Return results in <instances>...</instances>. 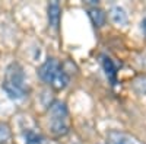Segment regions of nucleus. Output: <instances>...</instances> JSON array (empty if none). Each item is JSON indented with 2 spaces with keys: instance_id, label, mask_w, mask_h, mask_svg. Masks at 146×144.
Returning <instances> with one entry per match:
<instances>
[{
  "instance_id": "5",
  "label": "nucleus",
  "mask_w": 146,
  "mask_h": 144,
  "mask_svg": "<svg viewBox=\"0 0 146 144\" xmlns=\"http://www.w3.org/2000/svg\"><path fill=\"white\" fill-rule=\"evenodd\" d=\"M48 23L53 28H57L60 23V5L57 2H51L48 5Z\"/></svg>"
},
{
  "instance_id": "1",
  "label": "nucleus",
  "mask_w": 146,
  "mask_h": 144,
  "mask_svg": "<svg viewBox=\"0 0 146 144\" xmlns=\"http://www.w3.org/2000/svg\"><path fill=\"white\" fill-rule=\"evenodd\" d=\"M6 85L10 86H16L21 89L23 87V83H25V74H23V68L19 63H12L9 64V67L6 68V74H5V82Z\"/></svg>"
},
{
  "instance_id": "4",
  "label": "nucleus",
  "mask_w": 146,
  "mask_h": 144,
  "mask_svg": "<svg viewBox=\"0 0 146 144\" xmlns=\"http://www.w3.org/2000/svg\"><path fill=\"white\" fill-rule=\"evenodd\" d=\"M102 67H104V71L105 74L108 76L110 82L113 83V85H115V76H117V67L114 64V61L110 57L107 55H102Z\"/></svg>"
},
{
  "instance_id": "2",
  "label": "nucleus",
  "mask_w": 146,
  "mask_h": 144,
  "mask_svg": "<svg viewBox=\"0 0 146 144\" xmlns=\"http://www.w3.org/2000/svg\"><path fill=\"white\" fill-rule=\"evenodd\" d=\"M62 70V67H60V63H58V60L56 58H48L47 61L41 66L40 68V77L45 82V83H50L53 80V77L58 73V71Z\"/></svg>"
},
{
  "instance_id": "15",
  "label": "nucleus",
  "mask_w": 146,
  "mask_h": 144,
  "mask_svg": "<svg viewBox=\"0 0 146 144\" xmlns=\"http://www.w3.org/2000/svg\"><path fill=\"white\" fill-rule=\"evenodd\" d=\"M142 29H143V32H145V35H146V18L142 20Z\"/></svg>"
},
{
  "instance_id": "9",
  "label": "nucleus",
  "mask_w": 146,
  "mask_h": 144,
  "mask_svg": "<svg viewBox=\"0 0 146 144\" xmlns=\"http://www.w3.org/2000/svg\"><path fill=\"white\" fill-rule=\"evenodd\" d=\"M50 85L56 89V90H62L69 85V76L64 73L63 70H60L58 73L53 77V80L50 82Z\"/></svg>"
},
{
  "instance_id": "13",
  "label": "nucleus",
  "mask_w": 146,
  "mask_h": 144,
  "mask_svg": "<svg viewBox=\"0 0 146 144\" xmlns=\"http://www.w3.org/2000/svg\"><path fill=\"white\" fill-rule=\"evenodd\" d=\"M133 87H135V90L140 95H145L146 93V77L145 76H140L137 77L135 82H133Z\"/></svg>"
},
{
  "instance_id": "3",
  "label": "nucleus",
  "mask_w": 146,
  "mask_h": 144,
  "mask_svg": "<svg viewBox=\"0 0 146 144\" xmlns=\"http://www.w3.org/2000/svg\"><path fill=\"white\" fill-rule=\"evenodd\" d=\"M50 115L51 119H66L67 118V108L63 102L56 101L50 106Z\"/></svg>"
},
{
  "instance_id": "10",
  "label": "nucleus",
  "mask_w": 146,
  "mask_h": 144,
  "mask_svg": "<svg viewBox=\"0 0 146 144\" xmlns=\"http://www.w3.org/2000/svg\"><path fill=\"white\" fill-rule=\"evenodd\" d=\"M3 90L7 93V96L10 99H23L25 98V95H27V92H25V89H21V87H16V86H10V85H6V83H3Z\"/></svg>"
},
{
  "instance_id": "12",
  "label": "nucleus",
  "mask_w": 146,
  "mask_h": 144,
  "mask_svg": "<svg viewBox=\"0 0 146 144\" xmlns=\"http://www.w3.org/2000/svg\"><path fill=\"white\" fill-rule=\"evenodd\" d=\"M25 144H47L45 143V138L40 134H36L35 131L32 130H28L25 133Z\"/></svg>"
},
{
  "instance_id": "7",
  "label": "nucleus",
  "mask_w": 146,
  "mask_h": 144,
  "mask_svg": "<svg viewBox=\"0 0 146 144\" xmlns=\"http://www.w3.org/2000/svg\"><path fill=\"white\" fill-rule=\"evenodd\" d=\"M88 13H89V18H91L92 23H94L95 26H98V28H101L104 23H105V20H107L105 12L102 9H100V7H91L88 10Z\"/></svg>"
},
{
  "instance_id": "8",
  "label": "nucleus",
  "mask_w": 146,
  "mask_h": 144,
  "mask_svg": "<svg viewBox=\"0 0 146 144\" xmlns=\"http://www.w3.org/2000/svg\"><path fill=\"white\" fill-rule=\"evenodd\" d=\"M108 144H135L133 140L120 131H111L108 133Z\"/></svg>"
},
{
  "instance_id": "14",
  "label": "nucleus",
  "mask_w": 146,
  "mask_h": 144,
  "mask_svg": "<svg viewBox=\"0 0 146 144\" xmlns=\"http://www.w3.org/2000/svg\"><path fill=\"white\" fill-rule=\"evenodd\" d=\"M10 140V130L6 124H0V144H5Z\"/></svg>"
},
{
  "instance_id": "6",
  "label": "nucleus",
  "mask_w": 146,
  "mask_h": 144,
  "mask_svg": "<svg viewBox=\"0 0 146 144\" xmlns=\"http://www.w3.org/2000/svg\"><path fill=\"white\" fill-rule=\"evenodd\" d=\"M110 18L111 20L115 23V25H126L127 23V13L123 7L120 6H114L111 10H110Z\"/></svg>"
},
{
  "instance_id": "11",
  "label": "nucleus",
  "mask_w": 146,
  "mask_h": 144,
  "mask_svg": "<svg viewBox=\"0 0 146 144\" xmlns=\"http://www.w3.org/2000/svg\"><path fill=\"white\" fill-rule=\"evenodd\" d=\"M51 131L54 135H64L67 134L69 127L66 119H51Z\"/></svg>"
}]
</instances>
